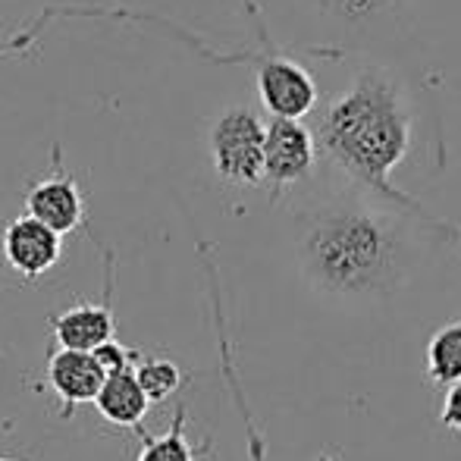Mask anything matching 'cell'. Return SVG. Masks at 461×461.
Masks as SVG:
<instances>
[{
	"label": "cell",
	"mask_w": 461,
	"mask_h": 461,
	"mask_svg": "<svg viewBox=\"0 0 461 461\" xmlns=\"http://www.w3.org/2000/svg\"><path fill=\"white\" fill-rule=\"evenodd\" d=\"M95 358H97V365L104 367V374H122V370H132L135 365H139V358L141 355L135 352V348H126L120 339H107L104 346H97L95 348Z\"/></svg>",
	"instance_id": "obj_15"
},
{
	"label": "cell",
	"mask_w": 461,
	"mask_h": 461,
	"mask_svg": "<svg viewBox=\"0 0 461 461\" xmlns=\"http://www.w3.org/2000/svg\"><path fill=\"white\" fill-rule=\"evenodd\" d=\"M135 374H139L141 386H145L148 399L151 402H164L183 386V370H179L176 361L160 358V355H151V358H139L135 365Z\"/></svg>",
	"instance_id": "obj_14"
},
{
	"label": "cell",
	"mask_w": 461,
	"mask_h": 461,
	"mask_svg": "<svg viewBox=\"0 0 461 461\" xmlns=\"http://www.w3.org/2000/svg\"><path fill=\"white\" fill-rule=\"evenodd\" d=\"M104 367L97 365L95 352H82V348H63L50 352L48 358V383L63 402V411H73L76 405L95 402V395L104 386Z\"/></svg>",
	"instance_id": "obj_9"
},
{
	"label": "cell",
	"mask_w": 461,
	"mask_h": 461,
	"mask_svg": "<svg viewBox=\"0 0 461 461\" xmlns=\"http://www.w3.org/2000/svg\"><path fill=\"white\" fill-rule=\"evenodd\" d=\"M414 132L411 97L393 69L367 63L317 116V145L333 167L376 198L414 213L427 223L430 213L393 185V170L408 158Z\"/></svg>",
	"instance_id": "obj_2"
},
{
	"label": "cell",
	"mask_w": 461,
	"mask_h": 461,
	"mask_svg": "<svg viewBox=\"0 0 461 461\" xmlns=\"http://www.w3.org/2000/svg\"><path fill=\"white\" fill-rule=\"evenodd\" d=\"M95 408L101 411V418L107 424L116 427H139L141 418L151 408L145 386H141L139 374L132 370H122V374H110L104 376L101 393L95 395Z\"/></svg>",
	"instance_id": "obj_11"
},
{
	"label": "cell",
	"mask_w": 461,
	"mask_h": 461,
	"mask_svg": "<svg viewBox=\"0 0 461 461\" xmlns=\"http://www.w3.org/2000/svg\"><path fill=\"white\" fill-rule=\"evenodd\" d=\"M374 198L358 185V192L339 194L302 220L298 261L317 292L365 298L402 285L411 258L408 226L386 207L393 201Z\"/></svg>",
	"instance_id": "obj_1"
},
{
	"label": "cell",
	"mask_w": 461,
	"mask_h": 461,
	"mask_svg": "<svg viewBox=\"0 0 461 461\" xmlns=\"http://www.w3.org/2000/svg\"><path fill=\"white\" fill-rule=\"evenodd\" d=\"M249 13L255 19V29L258 38H261V50L255 54H239L230 57L236 63H249L255 69V79H258V95H261V104L270 116H289V120H302V116L314 113L317 101H321V92H317V82L308 69L302 67L298 60H292L289 54L276 48L267 35V25H264L261 13L251 0Z\"/></svg>",
	"instance_id": "obj_3"
},
{
	"label": "cell",
	"mask_w": 461,
	"mask_h": 461,
	"mask_svg": "<svg viewBox=\"0 0 461 461\" xmlns=\"http://www.w3.org/2000/svg\"><path fill=\"white\" fill-rule=\"evenodd\" d=\"M439 424H443L446 430L461 433V380L446 386L443 405H439Z\"/></svg>",
	"instance_id": "obj_16"
},
{
	"label": "cell",
	"mask_w": 461,
	"mask_h": 461,
	"mask_svg": "<svg viewBox=\"0 0 461 461\" xmlns=\"http://www.w3.org/2000/svg\"><path fill=\"white\" fill-rule=\"evenodd\" d=\"M0 461H13V458H0Z\"/></svg>",
	"instance_id": "obj_19"
},
{
	"label": "cell",
	"mask_w": 461,
	"mask_h": 461,
	"mask_svg": "<svg viewBox=\"0 0 461 461\" xmlns=\"http://www.w3.org/2000/svg\"><path fill=\"white\" fill-rule=\"evenodd\" d=\"M60 232L50 230L48 223H41L38 217L25 213L6 223L4 230V261L10 264V270H16L25 279H38L48 270L57 267L60 261Z\"/></svg>",
	"instance_id": "obj_8"
},
{
	"label": "cell",
	"mask_w": 461,
	"mask_h": 461,
	"mask_svg": "<svg viewBox=\"0 0 461 461\" xmlns=\"http://www.w3.org/2000/svg\"><path fill=\"white\" fill-rule=\"evenodd\" d=\"M139 461H198V449L185 437V405L176 408L170 430L145 439Z\"/></svg>",
	"instance_id": "obj_13"
},
{
	"label": "cell",
	"mask_w": 461,
	"mask_h": 461,
	"mask_svg": "<svg viewBox=\"0 0 461 461\" xmlns=\"http://www.w3.org/2000/svg\"><path fill=\"white\" fill-rule=\"evenodd\" d=\"M424 370L427 380L443 389L461 380V321L446 323L427 339Z\"/></svg>",
	"instance_id": "obj_12"
},
{
	"label": "cell",
	"mask_w": 461,
	"mask_h": 461,
	"mask_svg": "<svg viewBox=\"0 0 461 461\" xmlns=\"http://www.w3.org/2000/svg\"><path fill=\"white\" fill-rule=\"evenodd\" d=\"M317 461H336V458H330V456H321V458H317Z\"/></svg>",
	"instance_id": "obj_18"
},
{
	"label": "cell",
	"mask_w": 461,
	"mask_h": 461,
	"mask_svg": "<svg viewBox=\"0 0 461 461\" xmlns=\"http://www.w3.org/2000/svg\"><path fill=\"white\" fill-rule=\"evenodd\" d=\"M317 135L302 120L270 116L264 141V179L270 183V198H279L289 185L308 179L317 164Z\"/></svg>",
	"instance_id": "obj_5"
},
{
	"label": "cell",
	"mask_w": 461,
	"mask_h": 461,
	"mask_svg": "<svg viewBox=\"0 0 461 461\" xmlns=\"http://www.w3.org/2000/svg\"><path fill=\"white\" fill-rule=\"evenodd\" d=\"M264 141H267V126L258 120L255 110H226L211 129V158L220 179L232 185H261Z\"/></svg>",
	"instance_id": "obj_4"
},
{
	"label": "cell",
	"mask_w": 461,
	"mask_h": 461,
	"mask_svg": "<svg viewBox=\"0 0 461 461\" xmlns=\"http://www.w3.org/2000/svg\"><path fill=\"white\" fill-rule=\"evenodd\" d=\"M50 330H54L57 346L95 352L97 346H104V342L116 336V321H113V311H110V302H101V304L82 302V304H73V308L60 311V314L50 321Z\"/></svg>",
	"instance_id": "obj_10"
},
{
	"label": "cell",
	"mask_w": 461,
	"mask_h": 461,
	"mask_svg": "<svg viewBox=\"0 0 461 461\" xmlns=\"http://www.w3.org/2000/svg\"><path fill=\"white\" fill-rule=\"evenodd\" d=\"M427 226H433V230H437L439 236H446L452 245H458V249H461V226H456V223H443V220H437V217L427 220Z\"/></svg>",
	"instance_id": "obj_17"
},
{
	"label": "cell",
	"mask_w": 461,
	"mask_h": 461,
	"mask_svg": "<svg viewBox=\"0 0 461 461\" xmlns=\"http://www.w3.org/2000/svg\"><path fill=\"white\" fill-rule=\"evenodd\" d=\"M25 213L48 223L60 236L76 232L86 223V198H82V188L73 179V173L63 167L60 145H54L50 151V173L32 183L25 192Z\"/></svg>",
	"instance_id": "obj_6"
},
{
	"label": "cell",
	"mask_w": 461,
	"mask_h": 461,
	"mask_svg": "<svg viewBox=\"0 0 461 461\" xmlns=\"http://www.w3.org/2000/svg\"><path fill=\"white\" fill-rule=\"evenodd\" d=\"M298 4L308 6L311 16L321 19L330 32L336 29L352 38H370L402 29L414 0H298Z\"/></svg>",
	"instance_id": "obj_7"
}]
</instances>
